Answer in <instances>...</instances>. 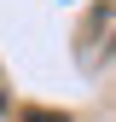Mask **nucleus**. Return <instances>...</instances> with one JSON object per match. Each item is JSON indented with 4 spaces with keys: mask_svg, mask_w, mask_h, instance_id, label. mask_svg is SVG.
I'll use <instances>...</instances> for the list:
<instances>
[{
    "mask_svg": "<svg viewBox=\"0 0 116 122\" xmlns=\"http://www.w3.org/2000/svg\"><path fill=\"white\" fill-rule=\"evenodd\" d=\"M23 122H64V116H52V111H23Z\"/></svg>",
    "mask_w": 116,
    "mask_h": 122,
    "instance_id": "2",
    "label": "nucleus"
},
{
    "mask_svg": "<svg viewBox=\"0 0 116 122\" xmlns=\"http://www.w3.org/2000/svg\"><path fill=\"white\" fill-rule=\"evenodd\" d=\"M110 52H116V0H99V6L87 12V23H81V47H76V58L93 70L99 58H110Z\"/></svg>",
    "mask_w": 116,
    "mask_h": 122,
    "instance_id": "1",
    "label": "nucleus"
}]
</instances>
